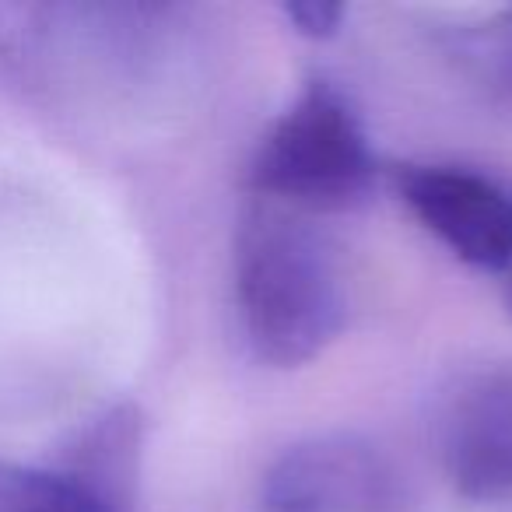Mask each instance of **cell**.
Masks as SVG:
<instances>
[{"mask_svg":"<svg viewBox=\"0 0 512 512\" xmlns=\"http://www.w3.org/2000/svg\"><path fill=\"white\" fill-rule=\"evenodd\" d=\"M235 313L249 351L274 369L320 358L348 323V278L313 218L249 200L235 228Z\"/></svg>","mask_w":512,"mask_h":512,"instance_id":"1","label":"cell"},{"mask_svg":"<svg viewBox=\"0 0 512 512\" xmlns=\"http://www.w3.org/2000/svg\"><path fill=\"white\" fill-rule=\"evenodd\" d=\"M376 169L351 99L334 81L313 78L260 137L249 190L260 204L316 221L362 207L376 190Z\"/></svg>","mask_w":512,"mask_h":512,"instance_id":"2","label":"cell"},{"mask_svg":"<svg viewBox=\"0 0 512 512\" xmlns=\"http://www.w3.org/2000/svg\"><path fill=\"white\" fill-rule=\"evenodd\" d=\"M256 512H404V481L372 439L323 432L267 467Z\"/></svg>","mask_w":512,"mask_h":512,"instance_id":"3","label":"cell"},{"mask_svg":"<svg viewBox=\"0 0 512 512\" xmlns=\"http://www.w3.org/2000/svg\"><path fill=\"white\" fill-rule=\"evenodd\" d=\"M400 204L456 260L512 274V190L467 165L411 162L393 169Z\"/></svg>","mask_w":512,"mask_h":512,"instance_id":"4","label":"cell"},{"mask_svg":"<svg viewBox=\"0 0 512 512\" xmlns=\"http://www.w3.org/2000/svg\"><path fill=\"white\" fill-rule=\"evenodd\" d=\"M449 484L470 502H512V369L460 376L432 421Z\"/></svg>","mask_w":512,"mask_h":512,"instance_id":"5","label":"cell"},{"mask_svg":"<svg viewBox=\"0 0 512 512\" xmlns=\"http://www.w3.org/2000/svg\"><path fill=\"white\" fill-rule=\"evenodd\" d=\"M60 470L85 484L113 512H134L141 481V414L134 407L102 414L74 439Z\"/></svg>","mask_w":512,"mask_h":512,"instance_id":"6","label":"cell"},{"mask_svg":"<svg viewBox=\"0 0 512 512\" xmlns=\"http://www.w3.org/2000/svg\"><path fill=\"white\" fill-rule=\"evenodd\" d=\"M0 512H113L60 467L0 463Z\"/></svg>","mask_w":512,"mask_h":512,"instance_id":"7","label":"cell"},{"mask_svg":"<svg viewBox=\"0 0 512 512\" xmlns=\"http://www.w3.org/2000/svg\"><path fill=\"white\" fill-rule=\"evenodd\" d=\"M463 60L491 92L512 99V8L463 36Z\"/></svg>","mask_w":512,"mask_h":512,"instance_id":"8","label":"cell"},{"mask_svg":"<svg viewBox=\"0 0 512 512\" xmlns=\"http://www.w3.org/2000/svg\"><path fill=\"white\" fill-rule=\"evenodd\" d=\"M285 15L292 25H299L302 36L330 39L341 29V18L348 15V11H344L341 4H292V8H285Z\"/></svg>","mask_w":512,"mask_h":512,"instance_id":"9","label":"cell"},{"mask_svg":"<svg viewBox=\"0 0 512 512\" xmlns=\"http://www.w3.org/2000/svg\"><path fill=\"white\" fill-rule=\"evenodd\" d=\"M509 295H512V274H509Z\"/></svg>","mask_w":512,"mask_h":512,"instance_id":"10","label":"cell"}]
</instances>
